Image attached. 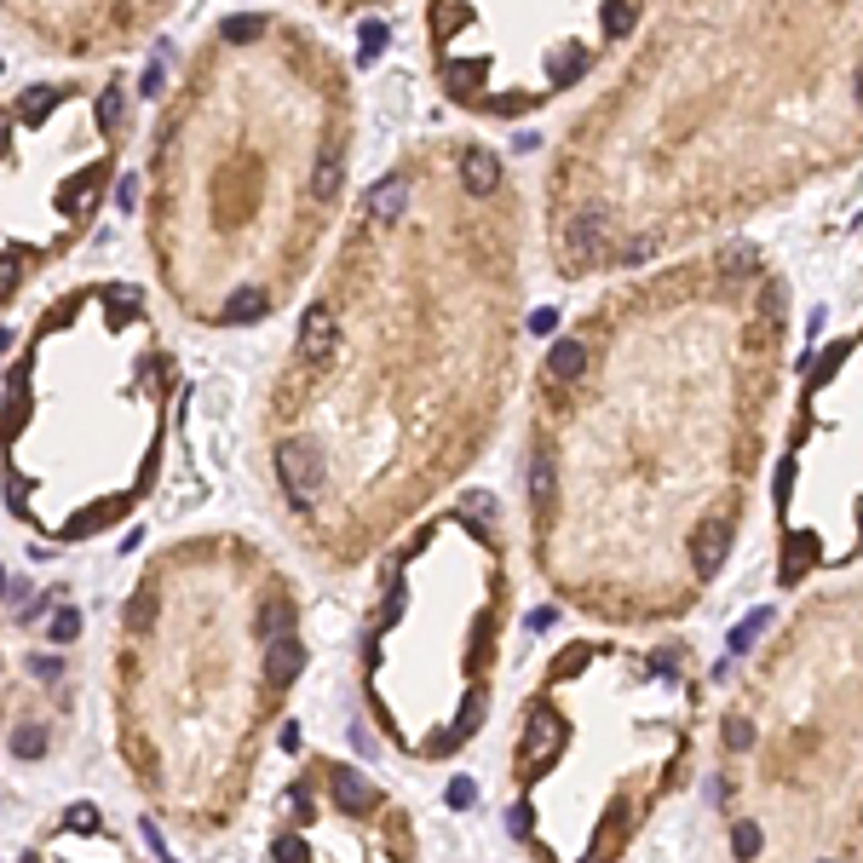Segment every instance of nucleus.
<instances>
[{"instance_id": "7", "label": "nucleus", "mask_w": 863, "mask_h": 863, "mask_svg": "<svg viewBox=\"0 0 863 863\" xmlns=\"http://www.w3.org/2000/svg\"><path fill=\"white\" fill-rule=\"evenodd\" d=\"M863 564V323L812 346L771 472V582L800 593Z\"/></svg>"}, {"instance_id": "13", "label": "nucleus", "mask_w": 863, "mask_h": 863, "mask_svg": "<svg viewBox=\"0 0 863 863\" xmlns=\"http://www.w3.org/2000/svg\"><path fill=\"white\" fill-rule=\"evenodd\" d=\"M98 127H104V133H116V127H121V93H116V87L98 98Z\"/></svg>"}, {"instance_id": "4", "label": "nucleus", "mask_w": 863, "mask_h": 863, "mask_svg": "<svg viewBox=\"0 0 863 863\" xmlns=\"http://www.w3.org/2000/svg\"><path fill=\"white\" fill-rule=\"evenodd\" d=\"M702 725L708 674L685 639H564L513 714L507 835L530 863H628L691 783Z\"/></svg>"}, {"instance_id": "3", "label": "nucleus", "mask_w": 863, "mask_h": 863, "mask_svg": "<svg viewBox=\"0 0 863 863\" xmlns=\"http://www.w3.org/2000/svg\"><path fill=\"white\" fill-rule=\"evenodd\" d=\"M852 162L863 6H662L547 156V265L639 277Z\"/></svg>"}, {"instance_id": "8", "label": "nucleus", "mask_w": 863, "mask_h": 863, "mask_svg": "<svg viewBox=\"0 0 863 863\" xmlns=\"http://www.w3.org/2000/svg\"><path fill=\"white\" fill-rule=\"evenodd\" d=\"M645 6H432V75L455 110L524 121L587 87L645 29Z\"/></svg>"}, {"instance_id": "2", "label": "nucleus", "mask_w": 863, "mask_h": 863, "mask_svg": "<svg viewBox=\"0 0 863 863\" xmlns=\"http://www.w3.org/2000/svg\"><path fill=\"white\" fill-rule=\"evenodd\" d=\"M524 340V196L484 139H426L363 196L334 288L271 386L277 444L317 467L305 530L374 541L490 449Z\"/></svg>"}, {"instance_id": "15", "label": "nucleus", "mask_w": 863, "mask_h": 863, "mask_svg": "<svg viewBox=\"0 0 863 863\" xmlns=\"http://www.w3.org/2000/svg\"><path fill=\"white\" fill-rule=\"evenodd\" d=\"M64 823H70V829H98V812L81 800V806H70V812H64Z\"/></svg>"}, {"instance_id": "9", "label": "nucleus", "mask_w": 863, "mask_h": 863, "mask_svg": "<svg viewBox=\"0 0 863 863\" xmlns=\"http://www.w3.org/2000/svg\"><path fill=\"white\" fill-rule=\"evenodd\" d=\"M150 622H156V593H150V587H139V593H133V605H127V628H133V633H150Z\"/></svg>"}, {"instance_id": "5", "label": "nucleus", "mask_w": 863, "mask_h": 863, "mask_svg": "<svg viewBox=\"0 0 863 863\" xmlns=\"http://www.w3.org/2000/svg\"><path fill=\"white\" fill-rule=\"evenodd\" d=\"M714 800L731 863H863V582L806 593L743 662Z\"/></svg>"}, {"instance_id": "12", "label": "nucleus", "mask_w": 863, "mask_h": 863, "mask_svg": "<svg viewBox=\"0 0 863 863\" xmlns=\"http://www.w3.org/2000/svg\"><path fill=\"white\" fill-rule=\"evenodd\" d=\"M12 754H18V760H41V754H47V737H41V731H29V725H24V731L12 737Z\"/></svg>"}, {"instance_id": "16", "label": "nucleus", "mask_w": 863, "mask_h": 863, "mask_svg": "<svg viewBox=\"0 0 863 863\" xmlns=\"http://www.w3.org/2000/svg\"><path fill=\"white\" fill-rule=\"evenodd\" d=\"M116 208H121V213L139 208V179H121V185H116Z\"/></svg>"}, {"instance_id": "1", "label": "nucleus", "mask_w": 863, "mask_h": 863, "mask_svg": "<svg viewBox=\"0 0 863 863\" xmlns=\"http://www.w3.org/2000/svg\"><path fill=\"white\" fill-rule=\"evenodd\" d=\"M794 300L754 242L610 282L530 380L524 501L547 593L610 633L714 593L771 455Z\"/></svg>"}, {"instance_id": "17", "label": "nucleus", "mask_w": 863, "mask_h": 863, "mask_svg": "<svg viewBox=\"0 0 863 863\" xmlns=\"http://www.w3.org/2000/svg\"><path fill=\"white\" fill-rule=\"evenodd\" d=\"M0 587H6V576H0Z\"/></svg>"}, {"instance_id": "11", "label": "nucleus", "mask_w": 863, "mask_h": 863, "mask_svg": "<svg viewBox=\"0 0 863 863\" xmlns=\"http://www.w3.org/2000/svg\"><path fill=\"white\" fill-rule=\"evenodd\" d=\"M47 633L58 639V645H70V639H81V610H58L47 622Z\"/></svg>"}, {"instance_id": "14", "label": "nucleus", "mask_w": 863, "mask_h": 863, "mask_svg": "<svg viewBox=\"0 0 863 863\" xmlns=\"http://www.w3.org/2000/svg\"><path fill=\"white\" fill-rule=\"evenodd\" d=\"M18 277H24V259L6 254V259H0V294H12V288H18Z\"/></svg>"}, {"instance_id": "10", "label": "nucleus", "mask_w": 863, "mask_h": 863, "mask_svg": "<svg viewBox=\"0 0 863 863\" xmlns=\"http://www.w3.org/2000/svg\"><path fill=\"white\" fill-rule=\"evenodd\" d=\"M52 104H58V93H47V87H29V93L18 98V116H24V121H47Z\"/></svg>"}, {"instance_id": "6", "label": "nucleus", "mask_w": 863, "mask_h": 863, "mask_svg": "<svg viewBox=\"0 0 863 863\" xmlns=\"http://www.w3.org/2000/svg\"><path fill=\"white\" fill-rule=\"evenodd\" d=\"M513 628V564L490 495L449 501L386 570L363 628L374 720L415 760H449L484 731Z\"/></svg>"}]
</instances>
